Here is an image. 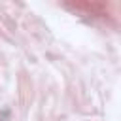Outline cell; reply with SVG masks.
Instances as JSON below:
<instances>
[]
</instances>
